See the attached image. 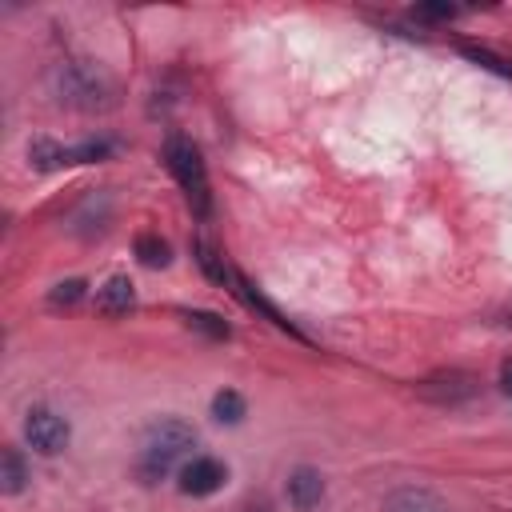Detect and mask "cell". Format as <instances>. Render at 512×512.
Masks as SVG:
<instances>
[{
	"label": "cell",
	"mask_w": 512,
	"mask_h": 512,
	"mask_svg": "<svg viewBox=\"0 0 512 512\" xmlns=\"http://www.w3.org/2000/svg\"><path fill=\"white\" fill-rule=\"evenodd\" d=\"M196 428L188 424V420H176V416H164V420H156L148 432H144V440H140V456H136V476L144 480V484H156V480H164V476H172L180 464H184V456L196 448Z\"/></svg>",
	"instance_id": "1"
},
{
	"label": "cell",
	"mask_w": 512,
	"mask_h": 512,
	"mask_svg": "<svg viewBox=\"0 0 512 512\" xmlns=\"http://www.w3.org/2000/svg\"><path fill=\"white\" fill-rule=\"evenodd\" d=\"M48 84H52V96H56L64 108L104 112V108L116 104V80H112L100 64H88V60L60 64Z\"/></svg>",
	"instance_id": "2"
},
{
	"label": "cell",
	"mask_w": 512,
	"mask_h": 512,
	"mask_svg": "<svg viewBox=\"0 0 512 512\" xmlns=\"http://www.w3.org/2000/svg\"><path fill=\"white\" fill-rule=\"evenodd\" d=\"M164 160H168L176 184L184 188V200H188L192 216L208 220L212 216V188H208V168L200 160V148L192 140H184V136H172L164 144Z\"/></svg>",
	"instance_id": "3"
},
{
	"label": "cell",
	"mask_w": 512,
	"mask_h": 512,
	"mask_svg": "<svg viewBox=\"0 0 512 512\" xmlns=\"http://www.w3.org/2000/svg\"><path fill=\"white\" fill-rule=\"evenodd\" d=\"M480 392V380L472 372H460V368H448V372H432L416 384V396L428 400V404H468L472 396Z\"/></svg>",
	"instance_id": "4"
},
{
	"label": "cell",
	"mask_w": 512,
	"mask_h": 512,
	"mask_svg": "<svg viewBox=\"0 0 512 512\" xmlns=\"http://www.w3.org/2000/svg\"><path fill=\"white\" fill-rule=\"evenodd\" d=\"M68 436H72L68 420L56 416L52 408H32L28 420H24V440H28L40 456H56V452H64V448H68Z\"/></svg>",
	"instance_id": "5"
},
{
	"label": "cell",
	"mask_w": 512,
	"mask_h": 512,
	"mask_svg": "<svg viewBox=\"0 0 512 512\" xmlns=\"http://www.w3.org/2000/svg\"><path fill=\"white\" fill-rule=\"evenodd\" d=\"M224 480H228V468L216 456H192L180 468V492L184 496H212L224 488Z\"/></svg>",
	"instance_id": "6"
},
{
	"label": "cell",
	"mask_w": 512,
	"mask_h": 512,
	"mask_svg": "<svg viewBox=\"0 0 512 512\" xmlns=\"http://www.w3.org/2000/svg\"><path fill=\"white\" fill-rule=\"evenodd\" d=\"M324 500V476L308 464H300L296 472H288V504L296 512H316Z\"/></svg>",
	"instance_id": "7"
},
{
	"label": "cell",
	"mask_w": 512,
	"mask_h": 512,
	"mask_svg": "<svg viewBox=\"0 0 512 512\" xmlns=\"http://www.w3.org/2000/svg\"><path fill=\"white\" fill-rule=\"evenodd\" d=\"M136 308V284L128 276H108L96 288V312L100 316H128Z\"/></svg>",
	"instance_id": "8"
},
{
	"label": "cell",
	"mask_w": 512,
	"mask_h": 512,
	"mask_svg": "<svg viewBox=\"0 0 512 512\" xmlns=\"http://www.w3.org/2000/svg\"><path fill=\"white\" fill-rule=\"evenodd\" d=\"M384 512H448V504L428 488L404 484V488H392L384 496Z\"/></svg>",
	"instance_id": "9"
},
{
	"label": "cell",
	"mask_w": 512,
	"mask_h": 512,
	"mask_svg": "<svg viewBox=\"0 0 512 512\" xmlns=\"http://www.w3.org/2000/svg\"><path fill=\"white\" fill-rule=\"evenodd\" d=\"M28 164H32L36 172H56V168L72 164V148L56 144L52 136H32V140H28Z\"/></svg>",
	"instance_id": "10"
},
{
	"label": "cell",
	"mask_w": 512,
	"mask_h": 512,
	"mask_svg": "<svg viewBox=\"0 0 512 512\" xmlns=\"http://www.w3.org/2000/svg\"><path fill=\"white\" fill-rule=\"evenodd\" d=\"M180 320H184L188 328L204 332L208 340H228V336H232V324H228L224 316H216V312H204V308H180Z\"/></svg>",
	"instance_id": "11"
},
{
	"label": "cell",
	"mask_w": 512,
	"mask_h": 512,
	"mask_svg": "<svg viewBox=\"0 0 512 512\" xmlns=\"http://www.w3.org/2000/svg\"><path fill=\"white\" fill-rule=\"evenodd\" d=\"M24 484H28V464H24L20 448H4V456H0V488L8 496H16V492H24Z\"/></svg>",
	"instance_id": "12"
},
{
	"label": "cell",
	"mask_w": 512,
	"mask_h": 512,
	"mask_svg": "<svg viewBox=\"0 0 512 512\" xmlns=\"http://www.w3.org/2000/svg\"><path fill=\"white\" fill-rule=\"evenodd\" d=\"M136 260H140L144 268H168L172 248H168V240H160L156 232H140V236H136Z\"/></svg>",
	"instance_id": "13"
},
{
	"label": "cell",
	"mask_w": 512,
	"mask_h": 512,
	"mask_svg": "<svg viewBox=\"0 0 512 512\" xmlns=\"http://www.w3.org/2000/svg\"><path fill=\"white\" fill-rule=\"evenodd\" d=\"M192 252H196V264L204 268V276H208V280H216V284H232V276H236V272L224 264V256H220L212 244L196 240V244H192Z\"/></svg>",
	"instance_id": "14"
},
{
	"label": "cell",
	"mask_w": 512,
	"mask_h": 512,
	"mask_svg": "<svg viewBox=\"0 0 512 512\" xmlns=\"http://www.w3.org/2000/svg\"><path fill=\"white\" fill-rule=\"evenodd\" d=\"M244 396L236 392V388H220L216 396H212V416L220 420V424H240L244 420Z\"/></svg>",
	"instance_id": "15"
},
{
	"label": "cell",
	"mask_w": 512,
	"mask_h": 512,
	"mask_svg": "<svg viewBox=\"0 0 512 512\" xmlns=\"http://www.w3.org/2000/svg\"><path fill=\"white\" fill-rule=\"evenodd\" d=\"M84 292H88V284L72 276V280H60V284L48 292V304H52V308H72V304L84 300Z\"/></svg>",
	"instance_id": "16"
},
{
	"label": "cell",
	"mask_w": 512,
	"mask_h": 512,
	"mask_svg": "<svg viewBox=\"0 0 512 512\" xmlns=\"http://www.w3.org/2000/svg\"><path fill=\"white\" fill-rule=\"evenodd\" d=\"M460 52H464L468 60H476V64H484V68H492V72H500V76L512 80V64H508L504 56H496L492 48H484V44H460Z\"/></svg>",
	"instance_id": "17"
},
{
	"label": "cell",
	"mask_w": 512,
	"mask_h": 512,
	"mask_svg": "<svg viewBox=\"0 0 512 512\" xmlns=\"http://www.w3.org/2000/svg\"><path fill=\"white\" fill-rule=\"evenodd\" d=\"M112 152V140L104 136H92V140H80L72 144V164H92V160H104Z\"/></svg>",
	"instance_id": "18"
},
{
	"label": "cell",
	"mask_w": 512,
	"mask_h": 512,
	"mask_svg": "<svg viewBox=\"0 0 512 512\" xmlns=\"http://www.w3.org/2000/svg\"><path fill=\"white\" fill-rule=\"evenodd\" d=\"M456 12H460L456 4H416V8H412L416 20H452Z\"/></svg>",
	"instance_id": "19"
},
{
	"label": "cell",
	"mask_w": 512,
	"mask_h": 512,
	"mask_svg": "<svg viewBox=\"0 0 512 512\" xmlns=\"http://www.w3.org/2000/svg\"><path fill=\"white\" fill-rule=\"evenodd\" d=\"M500 388H504V396H512V360L500 364Z\"/></svg>",
	"instance_id": "20"
}]
</instances>
